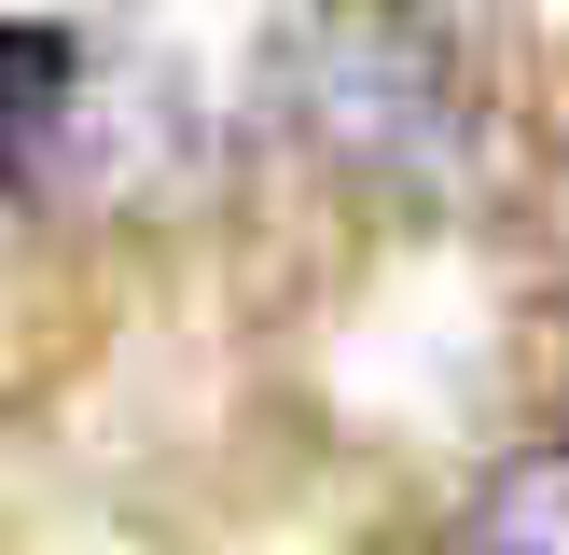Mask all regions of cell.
I'll return each mask as SVG.
<instances>
[{
  "mask_svg": "<svg viewBox=\"0 0 569 555\" xmlns=\"http://www.w3.org/2000/svg\"><path fill=\"white\" fill-rule=\"evenodd\" d=\"M278 111L361 181H431L459 153V70L417 0H306L278 28Z\"/></svg>",
  "mask_w": 569,
  "mask_h": 555,
  "instance_id": "cell-1",
  "label": "cell"
},
{
  "mask_svg": "<svg viewBox=\"0 0 569 555\" xmlns=\"http://www.w3.org/2000/svg\"><path fill=\"white\" fill-rule=\"evenodd\" d=\"M83 42L70 28H28V14H0V194H28L56 153H70V125H83Z\"/></svg>",
  "mask_w": 569,
  "mask_h": 555,
  "instance_id": "cell-2",
  "label": "cell"
},
{
  "mask_svg": "<svg viewBox=\"0 0 569 555\" xmlns=\"http://www.w3.org/2000/svg\"><path fill=\"white\" fill-rule=\"evenodd\" d=\"M459 555H569V444H528V458H500L472 486Z\"/></svg>",
  "mask_w": 569,
  "mask_h": 555,
  "instance_id": "cell-3",
  "label": "cell"
}]
</instances>
